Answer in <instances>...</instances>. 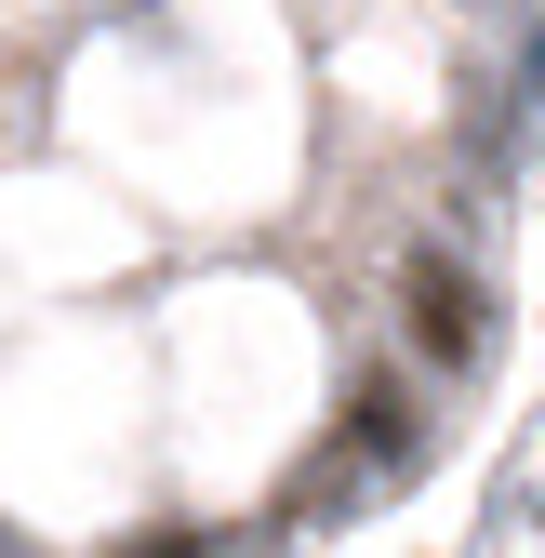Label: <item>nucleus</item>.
Listing matches in <instances>:
<instances>
[{
    "mask_svg": "<svg viewBox=\"0 0 545 558\" xmlns=\"http://www.w3.org/2000/svg\"><path fill=\"white\" fill-rule=\"evenodd\" d=\"M399 306H413V345H426L439 373H480L493 360V293L452 253H413V266H399Z\"/></svg>",
    "mask_w": 545,
    "mask_h": 558,
    "instance_id": "obj_1",
    "label": "nucleus"
},
{
    "mask_svg": "<svg viewBox=\"0 0 545 558\" xmlns=\"http://www.w3.org/2000/svg\"><path fill=\"white\" fill-rule=\"evenodd\" d=\"M347 439H360V465H373V478H399V465L426 452V412H413V386H399V373H373V386L347 399Z\"/></svg>",
    "mask_w": 545,
    "mask_h": 558,
    "instance_id": "obj_2",
    "label": "nucleus"
},
{
    "mask_svg": "<svg viewBox=\"0 0 545 558\" xmlns=\"http://www.w3.org/2000/svg\"><path fill=\"white\" fill-rule=\"evenodd\" d=\"M133 558H227V545H199V532H160V545H133Z\"/></svg>",
    "mask_w": 545,
    "mask_h": 558,
    "instance_id": "obj_4",
    "label": "nucleus"
},
{
    "mask_svg": "<svg viewBox=\"0 0 545 558\" xmlns=\"http://www.w3.org/2000/svg\"><path fill=\"white\" fill-rule=\"evenodd\" d=\"M0 558H14V545H0Z\"/></svg>",
    "mask_w": 545,
    "mask_h": 558,
    "instance_id": "obj_5",
    "label": "nucleus"
},
{
    "mask_svg": "<svg viewBox=\"0 0 545 558\" xmlns=\"http://www.w3.org/2000/svg\"><path fill=\"white\" fill-rule=\"evenodd\" d=\"M519 107H545V14L519 27Z\"/></svg>",
    "mask_w": 545,
    "mask_h": 558,
    "instance_id": "obj_3",
    "label": "nucleus"
}]
</instances>
